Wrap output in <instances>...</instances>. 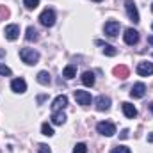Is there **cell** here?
Masks as SVG:
<instances>
[{"label":"cell","mask_w":153,"mask_h":153,"mask_svg":"<svg viewBox=\"0 0 153 153\" xmlns=\"http://www.w3.org/2000/svg\"><path fill=\"white\" fill-rule=\"evenodd\" d=\"M20 57H22V61H23L25 64H29V66L38 64V61H39V53L34 48H22V50H20Z\"/></svg>","instance_id":"obj_1"},{"label":"cell","mask_w":153,"mask_h":153,"mask_svg":"<svg viewBox=\"0 0 153 153\" xmlns=\"http://www.w3.org/2000/svg\"><path fill=\"white\" fill-rule=\"evenodd\" d=\"M55 20H57V16H55V11L53 9H45L39 14V23L43 27H53L55 25Z\"/></svg>","instance_id":"obj_2"},{"label":"cell","mask_w":153,"mask_h":153,"mask_svg":"<svg viewBox=\"0 0 153 153\" xmlns=\"http://www.w3.org/2000/svg\"><path fill=\"white\" fill-rule=\"evenodd\" d=\"M96 130H98V134H102V135H105V137H112L116 134V126H114V123H111V121H102V123H98V125H96Z\"/></svg>","instance_id":"obj_3"},{"label":"cell","mask_w":153,"mask_h":153,"mask_svg":"<svg viewBox=\"0 0 153 153\" xmlns=\"http://www.w3.org/2000/svg\"><path fill=\"white\" fill-rule=\"evenodd\" d=\"M125 9H126L128 18H130L134 23H139V22H141V18H139V11H137L134 0H126V2H125Z\"/></svg>","instance_id":"obj_4"},{"label":"cell","mask_w":153,"mask_h":153,"mask_svg":"<svg viewBox=\"0 0 153 153\" xmlns=\"http://www.w3.org/2000/svg\"><path fill=\"white\" fill-rule=\"evenodd\" d=\"M75 100L80 103V105H84V107L91 105V102H93L91 94H89L87 91H80V89H76V91H75Z\"/></svg>","instance_id":"obj_5"},{"label":"cell","mask_w":153,"mask_h":153,"mask_svg":"<svg viewBox=\"0 0 153 153\" xmlns=\"http://www.w3.org/2000/svg\"><path fill=\"white\" fill-rule=\"evenodd\" d=\"M119 22H114V20H111V22H107L105 23V27H103V30H105V34L107 36H111V38H116L117 34H119Z\"/></svg>","instance_id":"obj_6"},{"label":"cell","mask_w":153,"mask_h":153,"mask_svg":"<svg viewBox=\"0 0 153 153\" xmlns=\"http://www.w3.org/2000/svg\"><path fill=\"white\" fill-rule=\"evenodd\" d=\"M94 105H96V109H98L100 112L109 111V109H111V98L105 96V94H102V96H98V98L94 100Z\"/></svg>","instance_id":"obj_7"},{"label":"cell","mask_w":153,"mask_h":153,"mask_svg":"<svg viewBox=\"0 0 153 153\" xmlns=\"http://www.w3.org/2000/svg\"><path fill=\"white\" fill-rule=\"evenodd\" d=\"M137 73H139L141 76H150V75H153V62H148V61L139 62V64H137Z\"/></svg>","instance_id":"obj_8"},{"label":"cell","mask_w":153,"mask_h":153,"mask_svg":"<svg viewBox=\"0 0 153 153\" xmlns=\"http://www.w3.org/2000/svg\"><path fill=\"white\" fill-rule=\"evenodd\" d=\"M4 34H5V38L9 39V41H14V39L20 36V27L18 25H7L5 29H4Z\"/></svg>","instance_id":"obj_9"},{"label":"cell","mask_w":153,"mask_h":153,"mask_svg":"<svg viewBox=\"0 0 153 153\" xmlns=\"http://www.w3.org/2000/svg\"><path fill=\"white\" fill-rule=\"evenodd\" d=\"M139 41V32L135 29H126L125 30V43L126 45H137Z\"/></svg>","instance_id":"obj_10"},{"label":"cell","mask_w":153,"mask_h":153,"mask_svg":"<svg viewBox=\"0 0 153 153\" xmlns=\"http://www.w3.org/2000/svg\"><path fill=\"white\" fill-rule=\"evenodd\" d=\"M11 89L14 91V93H25L27 91V82L23 80V78H14L13 82H11Z\"/></svg>","instance_id":"obj_11"},{"label":"cell","mask_w":153,"mask_h":153,"mask_svg":"<svg viewBox=\"0 0 153 153\" xmlns=\"http://www.w3.org/2000/svg\"><path fill=\"white\" fill-rule=\"evenodd\" d=\"M144 93H146V85H144L143 82H137V84H134V87H132V91H130V96H132V98H143Z\"/></svg>","instance_id":"obj_12"},{"label":"cell","mask_w":153,"mask_h":153,"mask_svg":"<svg viewBox=\"0 0 153 153\" xmlns=\"http://www.w3.org/2000/svg\"><path fill=\"white\" fill-rule=\"evenodd\" d=\"M66 105H68V98H66L64 94H61V96H57V98L53 100V103H52V109H53V111H62Z\"/></svg>","instance_id":"obj_13"},{"label":"cell","mask_w":153,"mask_h":153,"mask_svg":"<svg viewBox=\"0 0 153 153\" xmlns=\"http://www.w3.org/2000/svg\"><path fill=\"white\" fill-rule=\"evenodd\" d=\"M121 109H123V114L126 116V117H130V119H134V117L137 116V109H135L132 103H128V102H125V103L121 105Z\"/></svg>","instance_id":"obj_14"},{"label":"cell","mask_w":153,"mask_h":153,"mask_svg":"<svg viewBox=\"0 0 153 153\" xmlns=\"http://www.w3.org/2000/svg\"><path fill=\"white\" fill-rule=\"evenodd\" d=\"M96 45H100V46L103 48V53L109 55V57H114L116 53H117V50H116L112 45H107V43H103V41H96Z\"/></svg>","instance_id":"obj_15"},{"label":"cell","mask_w":153,"mask_h":153,"mask_svg":"<svg viewBox=\"0 0 153 153\" xmlns=\"http://www.w3.org/2000/svg\"><path fill=\"white\" fill-rule=\"evenodd\" d=\"M82 84L87 85V87H93L94 85V73L93 71H84L82 73Z\"/></svg>","instance_id":"obj_16"},{"label":"cell","mask_w":153,"mask_h":153,"mask_svg":"<svg viewBox=\"0 0 153 153\" xmlns=\"http://www.w3.org/2000/svg\"><path fill=\"white\" fill-rule=\"evenodd\" d=\"M64 121H66V114L62 111H53V114H52V123L53 125H64Z\"/></svg>","instance_id":"obj_17"},{"label":"cell","mask_w":153,"mask_h":153,"mask_svg":"<svg viewBox=\"0 0 153 153\" xmlns=\"http://www.w3.org/2000/svg\"><path fill=\"white\" fill-rule=\"evenodd\" d=\"M128 73H130V71H128V68H126L125 64H119V66L114 68V75L117 76V78H126Z\"/></svg>","instance_id":"obj_18"},{"label":"cell","mask_w":153,"mask_h":153,"mask_svg":"<svg viewBox=\"0 0 153 153\" xmlns=\"http://www.w3.org/2000/svg\"><path fill=\"white\" fill-rule=\"evenodd\" d=\"M62 76L64 78H68V80H71V78H75L76 76V68L73 64H70V66H66L64 70H62Z\"/></svg>","instance_id":"obj_19"},{"label":"cell","mask_w":153,"mask_h":153,"mask_svg":"<svg viewBox=\"0 0 153 153\" xmlns=\"http://www.w3.org/2000/svg\"><path fill=\"white\" fill-rule=\"evenodd\" d=\"M25 38L27 41H36L39 38V32L34 29V27H27V30H25Z\"/></svg>","instance_id":"obj_20"},{"label":"cell","mask_w":153,"mask_h":153,"mask_svg":"<svg viewBox=\"0 0 153 153\" xmlns=\"http://www.w3.org/2000/svg\"><path fill=\"white\" fill-rule=\"evenodd\" d=\"M50 80H52V78H50V73H48V71H39L38 73V82L41 85H48Z\"/></svg>","instance_id":"obj_21"},{"label":"cell","mask_w":153,"mask_h":153,"mask_svg":"<svg viewBox=\"0 0 153 153\" xmlns=\"http://www.w3.org/2000/svg\"><path fill=\"white\" fill-rule=\"evenodd\" d=\"M41 132H43V135H46V137H52V135H53V128H52L48 123H43V125H41Z\"/></svg>","instance_id":"obj_22"},{"label":"cell","mask_w":153,"mask_h":153,"mask_svg":"<svg viewBox=\"0 0 153 153\" xmlns=\"http://www.w3.org/2000/svg\"><path fill=\"white\" fill-rule=\"evenodd\" d=\"M23 5L27 9H36L39 5V0H23Z\"/></svg>","instance_id":"obj_23"},{"label":"cell","mask_w":153,"mask_h":153,"mask_svg":"<svg viewBox=\"0 0 153 153\" xmlns=\"http://www.w3.org/2000/svg\"><path fill=\"white\" fill-rule=\"evenodd\" d=\"M73 153H87V146L84 143H78L75 146V150H73Z\"/></svg>","instance_id":"obj_24"},{"label":"cell","mask_w":153,"mask_h":153,"mask_svg":"<svg viewBox=\"0 0 153 153\" xmlns=\"http://www.w3.org/2000/svg\"><path fill=\"white\" fill-rule=\"evenodd\" d=\"M111 153H132V152H130V148H126V146H116V148H112Z\"/></svg>","instance_id":"obj_25"},{"label":"cell","mask_w":153,"mask_h":153,"mask_svg":"<svg viewBox=\"0 0 153 153\" xmlns=\"http://www.w3.org/2000/svg\"><path fill=\"white\" fill-rule=\"evenodd\" d=\"M11 73H13V71H11V68H7L5 64H0V75H4V76H9Z\"/></svg>","instance_id":"obj_26"},{"label":"cell","mask_w":153,"mask_h":153,"mask_svg":"<svg viewBox=\"0 0 153 153\" xmlns=\"http://www.w3.org/2000/svg\"><path fill=\"white\" fill-rule=\"evenodd\" d=\"M38 152L39 153H52V150H50V146H46V144H39Z\"/></svg>","instance_id":"obj_27"},{"label":"cell","mask_w":153,"mask_h":153,"mask_svg":"<svg viewBox=\"0 0 153 153\" xmlns=\"http://www.w3.org/2000/svg\"><path fill=\"white\" fill-rule=\"evenodd\" d=\"M128 134H130V132H128V130L125 128V130H121V134H119V137H121V139H128Z\"/></svg>","instance_id":"obj_28"},{"label":"cell","mask_w":153,"mask_h":153,"mask_svg":"<svg viewBox=\"0 0 153 153\" xmlns=\"http://www.w3.org/2000/svg\"><path fill=\"white\" fill-rule=\"evenodd\" d=\"M45 98H46V96H45V94H41V96L38 98V102H39V103H43V102H45Z\"/></svg>","instance_id":"obj_29"},{"label":"cell","mask_w":153,"mask_h":153,"mask_svg":"<svg viewBox=\"0 0 153 153\" xmlns=\"http://www.w3.org/2000/svg\"><path fill=\"white\" fill-rule=\"evenodd\" d=\"M2 57H5V50H4V48H0V59H2Z\"/></svg>","instance_id":"obj_30"},{"label":"cell","mask_w":153,"mask_h":153,"mask_svg":"<svg viewBox=\"0 0 153 153\" xmlns=\"http://www.w3.org/2000/svg\"><path fill=\"white\" fill-rule=\"evenodd\" d=\"M148 141H150V143H153V132L150 134V135H148Z\"/></svg>","instance_id":"obj_31"},{"label":"cell","mask_w":153,"mask_h":153,"mask_svg":"<svg viewBox=\"0 0 153 153\" xmlns=\"http://www.w3.org/2000/svg\"><path fill=\"white\" fill-rule=\"evenodd\" d=\"M148 43H150V45L153 46V36H150V38H148Z\"/></svg>","instance_id":"obj_32"},{"label":"cell","mask_w":153,"mask_h":153,"mask_svg":"<svg viewBox=\"0 0 153 153\" xmlns=\"http://www.w3.org/2000/svg\"><path fill=\"white\" fill-rule=\"evenodd\" d=\"M148 107H150V111H152V112H153V102H152V103H150V105H148Z\"/></svg>","instance_id":"obj_33"},{"label":"cell","mask_w":153,"mask_h":153,"mask_svg":"<svg viewBox=\"0 0 153 153\" xmlns=\"http://www.w3.org/2000/svg\"><path fill=\"white\" fill-rule=\"evenodd\" d=\"M93 2H102V0H93Z\"/></svg>","instance_id":"obj_34"},{"label":"cell","mask_w":153,"mask_h":153,"mask_svg":"<svg viewBox=\"0 0 153 153\" xmlns=\"http://www.w3.org/2000/svg\"><path fill=\"white\" fill-rule=\"evenodd\" d=\"M152 13H153V5H152Z\"/></svg>","instance_id":"obj_35"},{"label":"cell","mask_w":153,"mask_h":153,"mask_svg":"<svg viewBox=\"0 0 153 153\" xmlns=\"http://www.w3.org/2000/svg\"><path fill=\"white\" fill-rule=\"evenodd\" d=\"M152 29H153V25H152Z\"/></svg>","instance_id":"obj_36"}]
</instances>
